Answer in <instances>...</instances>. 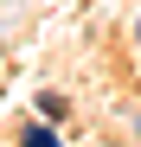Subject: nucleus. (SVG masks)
<instances>
[{
	"instance_id": "nucleus-1",
	"label": "nucleus",
	"mask_w": 141,
	"mask_h": 147,
	"mask_svg": "<svg viewBox=\"0 0 141 147\" xmlns=\"http://www.w3.org/2000/svg\"><path fill=\"white\" fill-rule=\"evenodd\" d=\"M26 147H58V134H52V128H32V134H26Z\"/></svg>"
}]
</instances>
